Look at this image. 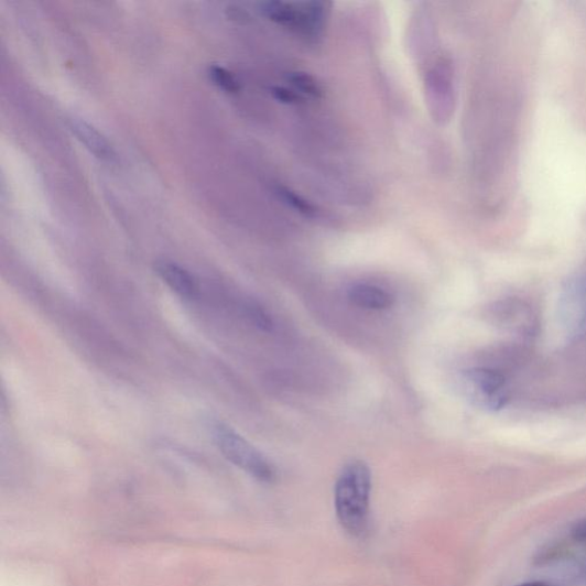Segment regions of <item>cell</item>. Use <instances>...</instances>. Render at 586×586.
I'll list each match as a JSON object with an SVG mask.
<instances>
[{
    "label": "cell",
    "instance_id": "9",
    "mask_svg": "<svg viewBox=\"0 0 586 586\" xmlns=\"http://www.w3.org/2000/svg\"><path fill=\"white\" fill-rule=\"evenodd\" d=\"M516 586H551V585L544 582H527V583H522Z\"/></svg>",
    "mask_w": 586,
    "mask_h": 586
},
{
    "label": "cell",
    "instance_id": "5",
    "mask_svg": "<svg viewBox=\"0 0 586 586\" xmlns=\"http://www.w3.org/2000/svg\"><path fill=\"white\" fill-rule=\"evenodd\" d=\"M347 296L355 306L369 311H384L394 304V299L390 292L371 284L351 286Z\"/></svg>",
    "mask_w": 586,
    "mask_h": 586
},
{
    "label": "cell",
    "instance_id": "1",
    "mask_svg": "<svg viewBox=\"0 0 586 586\" xmlns=\"http://www.w3.org/2000/svg\"><path fill=\"white\" fill-rule=\"evenodd\" d=\"M372 476L362 460L348 463L335 486V509L343 529L357 539L365 538L370 524Z\"/></svg>",
    "mask_w": 586,
    "mask_h": 586
},
{
    "label": "cell",
    "instance_id": "7",
    "mask_svg": "<svg viewBox=\"0 0 586 586\" xmlns=\"http://www.w3.org/2000/svg\"><path fill=\"white\" fill-rule=\"evenodd\" d=\"M209 77L219 89L228 94H237L240 90V85L237 78L220 66H211L209 68Z\"/></svg>",
    "mask_w": 586,
    "mask_h": 586
},
{
    "label": "cell",
    "instance_id": "2",
    "mask_svg": "<svg viewBox=\"0 0 586 586\" xmlns=\"http://www.w3.org/2000/svg\"><path fill=\"white\" fill-rule=\"evenodd\" d=\"M223 455L260 482L272 484L276 471L270 460L232 428L217 424L214 431Z\"/></svg>",
    "mask_w": 586,
    "mask_h": 586
},
{
    "label": "cell",
    "instance_id": "8",
    "mask_svg": "<svg viewBox=\"0 0 586 586\" xmlns=\"http://www.w3.org/2000/svg\"><path fill=\"white\" fill-rule=\"evenodd\" d=\"M573 538L579 542H586V520L577 522L573 527Z\"/></svg>",
    "mask_w": 586,
    "mask_h": 586
},
{
    "label": "cell",
    "instance_id": "6",
    "mask_svg": "<svg viewBox=\"0 0 586 586\" xmlns=\"http://www.w3.org/2000/svg\"><path fill=\"white\" fill-rule=\"evenodd\" d=\"M156 270L162 280L183 299L192 300L197 295L195 279L185 269L171 261H161Z\"/></svg>",
    "mask_w": 586,
    "mask_h": 586
},
{
    "label": "cell",
    "instance_id": "3",
    "mask_svg": "<svg viewBox=\"0 0 586 586\" xmlns=\"http://www.w3.org/2000/svg\"><path fill=\"white\" fill-rule=\"evenodd\" d=\"M459 383L464 397L487 412H498L509 401L506 378L495 370L487 368L465 370L460 375Z\"/></svg>",
    "mask_w": 586,
    "mask_h": 586
},
{
    "label": "cell",
    "instance_id": "4",
    "mask_svg": "<svg viewBox=\"0 0 586 586\" xmlns=\"http://www.w3.org/2000/svg\"><path fill=\"white\" fill-rule=\"evenodd\" d=\"M69 130L96 158L111 161L115 156L109 141L96 128L76 117L68 119Z\"/></svg>",
    "mask_w": 586,
    "mask_h": 586
}]
</instances>
